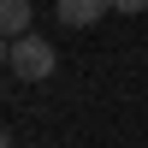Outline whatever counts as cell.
Returning a JSON list of instances; mask_svg holds the SVG:
<instances>
[{"instance_id": "7a4b0ae2", "label": "cell", "mask_w": 148, "mask_h": 148, "mask_svg": "<svg viewBox=\"0 0 148 148\" xmlns=\"http://www.w3.org/2000/svg\"><path fill=\"white\" fill-rule=\"evenodd\" d=\"M53 12H59L65 30H89V24H101L113 12V0H53Z\"/></svg>"}, {"instance_id": "6da1fadb", "label": "cell", "mask_w": 148, "mask_h": 148, "mask_svg": "<svg viewBox=\"0 0 148 148\" xmlns=\"http://www.w3.org/2000/svg\"><path fill=\"white\" fill-rule=\"evenodd\" d=\"M53 42H42V36H18V42H6V71L12 77H24V83H42V77H53Z\"/></svg>"}, {"instance_id": "3957f363", "label": "cell", "mask_w": 148, "mask_h": 148, "mask_svg": "<svg viewBox=\"0 0 148 148\" xmlns=\"http://www.w3.org/2000/svg\"><path fill=\"white\" fill-rule=\"evenodd\" d=\"M0 36L6 42L30 36V0H0Z\"/></svg>"}, {"instance_id": "277c9868", "label": "cell", "mask_w": 148, "mask_h": 148, "mask_svg": "<svg viewBox=\"0 0 148 148\" xmlns=\"http://www.w3.org/2000/svg\"><path fill=\"white\" fill-rule=\"evenodd\" d=\"M142 6H148V0H113V12H125V18H136Z\"/></svg>"}]
</instances>
